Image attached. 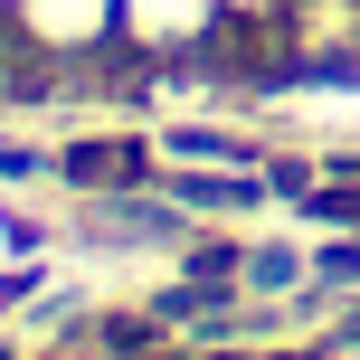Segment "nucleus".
Here are the masks:
<instances>
[{"mask_svg": "<svg viewBox=\"0 0 360 360\" xmlns=\"http://www.w3.org/2000/svg\"><path fill=\"white\" fill-rule=\"evenodd\" d=\"M228 19V0H114V29L133 38V48H199V38Z\"/></svg>", "mask_w": 360, "mask_h": 360, "instance_id": "1", "label": "nucleus"}, {"mask_svg": "<svg viewBox=\"0 0 360 360\" xmlns=\"http://www.w3.org/2000/svg\"><path fill=\"white\" fill-rule=\"evenodd\" d=\"M10 10H19V29H29L38 48H57V57L95 48V38L114 29V0H10Z\"/></svg>", "mask_w": 360, "mask_h": 360, "instance_id": "2", "label": "nucleus"}, {"mask_svg": "<svg viewBox=\"0 0 360 360\" xmlns=\"http://www.w3.org/2000/svg\"><path fill=\"white\" fill-rule=\"evenodd\" d=\"M228 10H247V19H256V10H275V0H228Z\"/></svg>", "mask_w": 360, "mask_h": 360, "instance_id": "3", "label": "nucleus"}, {"mask_svg": "<svg viewBox=\"0 0 360 360\" xmlns=\"http://www.w3.org/2000/svg\"><path fill=\"white\" fill-rule=\"evenodd\" d=\"M0 10H10V0H0Z\"/></svg>", "mask_w": 360, "mask_h": 360, "instance_id": "4", "label": "nucleus"}]
</instances>
